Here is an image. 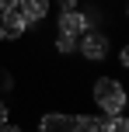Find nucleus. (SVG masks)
<instances>
[{"label":"nucleus","instance_id":"1","mask_svg":"<svg viewBox=\"0 0 129 132\" xmlns=\"http://www.w3.org/2000/svg\"><path fill=\"white\" fill-rule=\"evenodd\" d=\"M91 97H94L98 111L112 118V115H122V108H126V87L119 80H112V77H101L91 87Z\"/></svg>","mask_w":129,"mask_h":132},{"label":"nucleus","instance_id":"2","mask_svg":"<svg viewBox=\"0 0 129 132\" xmlns=\"http://www.w3.org/2000/svg\"><path fill=\"white\" fill-rule=\"evenodd\" d=\"M28 28H32V21L21 14V7H18V4H14V7H7V11H0V38H4V42L21 38Z\"/></svg>","mask_w":129,"mask_h":132},{"label":"nucleus","instance_id":"3","mask_svg":"<svg viewBox=\"0 0 129 132\" xmlns=\"http://www.w3.org/2000/svg\"><path fill=\"white\" fill-rule=\"evenodd\" d=\"M77 52H80L84 59H91V63L105 59V56H108V35H101V31H84L80 38H77Z\"/></svg>","mask_w":129,"mask_h":132},{"label":"nucleus","instance_id":"4","mask_svg":"<svg viewBox=\"0 0 129 132\" xmlns=\"http://www.w3.org/2000/svg\"><path fill=\"white\" fill-rule=\"evenodd\" d=\"M39 132H77V122H73V115L49 111L39 118Z\"/></svg>","mask_w":129,"mask_h":132},{"label":"nucleus","instance_id":"5","mask_svg":"<svg viewBox=\"0 0 129 132\" xmlns=\"http://www.w3.org/2000/svg\"><path fill=\"white\" fill-rule=\"evenodd\" d=\"M87 31V18H84V11H63L59 14V35H73V38H80V35Z\"/></svg>","mask_w":129,"mask_h":132},{"label":"nucleus","instance_id":"6","mask_svg":"<svg viewBox=\"0 0 129 132\" xmlns=\"http://www.w3.org/2000/svg\"><path fill=\"white\" fill-rule=\"evenodd\" d=\"M18 7H21V14H25L32 24L49 14V0H18Z\"/></svg>","mask_w":129,"mask_h":132},{"label":"nucleus","instance_id":"7","mask_svg":"<svg viewBox=\"0 0 129 132\" xmlns=\"http://www.w3.org/2000/svg\"><path fill=\"white\" fill-rule=\"evenodd\" d=\"M77 132H105V115H73Z\"/></svg>","mask_w":129,"mask_h":132},{"label":"nucleus","instance_id":"8","mask_svg":"<svg viewBox=\"0 0 129 132\" xmlns=\"http://www.w3.org/2000/svg\"><path fill=\"white\" fill-rule=\"evenodd\" d=\"M105 132H129V115H112L105 122Z\"/></svg>","mask_w":129,"mask_h":132},{"label":"nucleus","instance_id":"9","mask_svg":"<svg viewBox=\"0 0 129 132\" xmlns=\"http://www.w3.org/2000/svg\"><path fill=\"white\" fill-rule=\"evenodd\" d=\"M56 49H59L63 56H66V52H77V38H73V35H56Z\"/></svg>","mask_w":129,"mask_h":132},{"label":"nucleus","instance_id":"10","mask_svg":"<svg viewBox=\"0 0 129 132\" xmlns=\"http://www.w3.org/2000/svg\"><path fill=\"white\" fill-rule=\"evenodd\" d=\"M119 63H122L126 70H129V42H126V45H122V52H119Z\"/></svg>","mask_w":129,"mask_h":132},{"label":"nucleus","instance_id":"11","mask_svg":"<svg viewBox=\"0 0 129 132\" xmlns=\"http://www.w3.org/2000/svg\"><path fill=\"white\" fill-rule=\"evenodd\" d=\"M0 132H21V125H11V122H4V125H0Z\"/></svg>","mask_w":129,"mask_h":132},{"label":"nucleus","instance_id":"12","mask_svg":"<svg viewBox=\"0 0 129 132\" xmlns=\"http://www.w3.org/2000/svg\"><path fill=\"white\" fill-rule=\"evenodd\" d=\"M59 7H63V11H73V7H77V0H59Z\"/></svg>","mask_w":129,"mask_h":132},{"label":"nucleus","instance_id":"13","mask_svg":"<svg viewBox=\"0 0 129 132\" xmlns=\"http://www.w3.org/2000/svg\"><path fill=\"white\" fill-rule=\"evenodd\" d=\"M4 122H7V104L0 101V125H4Z\"/></svg>","mask_w":129,"mask_h":132},{"label":"nucleus","instance_id":"14","mask_svg":"<svg viewBox=\"0 0 129 132\" xmlns=\"http://www.w3.org/2000/svg\"><path fill=\"white\" fill-rule=\"evenodd\" d=\"M18 0H0V11H7V7H14Z\"/></svg>","mask_w":129,"mask_h":132},{"label":"nucleus","instance_id":"15","mask_svg":"<svg viewBox=\"0 0 129 132\" xmlns=\"http://www.w3.org/2000/svg\"><path fill=\"white\" fill-rule=\"evenodd\" d=\"M0 87H11V80H7V73L0 70Z\"/></svg>","mask_w":129,"mask_h":132},{"label":"nucleus","instance_id":"16","mask_svg":"<svg viewBox=\"0 0 129 132\" xmlns=\"http://www.w3.org/2000/svg\"><path fill=\"white\" fill-rule=\"evenodd\" d=\"M126 18H129V4H126Z\"/></svg>","mask_w":129,"mask_h":132}]
</instances>
